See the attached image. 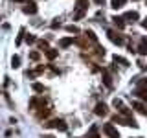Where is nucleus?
Returning <instances> with one entry per match:
<instances>
[{"label":"nucleus","mask_w":147,"mask_h":138,"mask_svg":"<svg viewBox=\"0 0 147 138\" xmlns=\"http://www.w3.org/2000/svg\"><path fill=\"white\" fill-rule=\"evenodd\" d=\"M77 2V7H76V13H74V20H79V18L85 17V11L88 7V0H76Z\"/></svg>","instance_id":"nucleus-1"},{"label":"nucleus","mask_w":147,"mask_h":138,"mask_svg":"<svg viewBox=\"0 0 147 138\" xmlns=\"http://www.w3.org/2000/svg\"><path fill=\"white\" fill-rule=\"evenodd\" d=\"M112 123H121V125H127V127H138V123L134 122L132 118H127V116H112Z\"/></svg>","instance_id":"nucleus-2"},{"label":"nucleus","mask_w":147,"mask_h":138,"mask_svg":"<svg viewBox=\"0 0 147 138\" xmlns=\"http://www.w3.org/2000/svg\"><path fill=\"white\" fill-rule=\"evenodd\" d=\"M103 133L107 135L109 138H119V133H118V129L112 125V123H105L103 125Z\"/></svg>","instance_id":"nucleus-3"},{"label":"nucleus","mask_w":147,"mask_h":138,"mask_svg":"<svg viewBox=\"0 0 147 138\" xmlns=\"http://www.w3.org/2000/svg\"><path fill=\"white\" fill-rule=\"evenodd\" d=\"M44 127H53V129H59V131H66L64 120H52V122H46Z\"/></svg>","instance_id":"nucleus-4"},{"label":"nucleus","mask_w":147,"mask_h":138,"mask_svg":"<svg viewBox=\"0 0 147 138\" xmlns=\"http://www.w3.org/2000/svg\"><path fill=\"white\" fill-rule=\"evenodd\" d=\"M107 35H109V39L112 41L114 44H118V46H121L123 43H125V41H123V37L119 35V33H116V31H112V30H110V31H107Z\"/></svg>","instance_id":"nucleus-5"},{"label":"nucleus","mask_w":147,"mask_h":138,"mask_svg":"<svg viewBox=\"0 0 147 138\" xmlns=\"http://www.w3.org/2000/svg\"><path fill=\"white\" fill-rule=\"evenodd\" d=\"M24 13H28V15H35V13H37V4L35 2H26Z\"/></svg>","instance_id":"nucleus-6"},{"label":"nucleus","mask_w":147,"mask_h":138,"mask_svg":"<svg viewBox=\"0 0 147 138\" xmlns=\"http://www.w3.org/2000/svg\"><path fill=\"white\" fill-rule=\"evenodd\" d=\"M107 110H109V107L105 103H98V105H96V109H94V112L98 114V116H105V114H107Z\"/></svg>","instance_id":"nucleus-7"},{"label":"nucleus","mask_w":147,"mask_h":138,"mask_svg":"<svg viewBox=\"0 0 147 138\" xmlns=\"http://www.w3.org/2000/svg\"><path fill=\"white\" fill-rule=\"evenodd\" d=\"M132 109H136L138 112H142L144 116H147V107L144 103H140V101H132Z\"/></svg>","instance_id":"nucleus-8"},{"label":"nucleus","mask_w":147,"mask_h":138,"mask_svg":"<svg viewBox=\"0 0 147 138\" xmlns=\"http://www.w3.org/2000/svg\"><path fill=\"white\" fill-rule=\"evenodd\" d=\"M74 43H76V39H74V37H64V39L59 41V46H61V48H68V46L74 44Z\"/></svg>","instance_id":"nucleus-9"},{"label":"nucleus","mask_w":147,"mask_h":138,"mask_svg":"<svg viewBox=\"0 0 147 138\" xmlns=\"http://www.w3.org/2000/svg\"><path fill=\"white\" fill-rule=\"evenodd\" d=\"M138 52H140L142 55H147V37H142L140 46H138Z\"/></svg>","instance_id":"nucleus-10"},{"label":"nucleus","mask_w":147,"mask_h":138,"mask_svg":"<svg viewBox=\"0 0 147 138\" xmlns=\"http://www.w3.org/2000/svg\"><path fill=\"white\" fill-rule=\"evenodd\" d=\"M123 20H127V22H134V20H138V13H136V11H129V13H125V15H123Z\"/></svg>","instance_id":"nucleus-11"},{"label":"nucleus","mask_w":147,"mask_h":138,"mask_svg":"<svg viewBox=\"0 0 147 138\" xmlns=\"http://www.w3.org/2000/svg\"><path fill=\"white\" fill-rule=\"evenodd\" d=\"M44 53H46V57H48L50 61H52V59H55V57L59 55V52H57V50H52V48H50V50H46Z\"/></svg>","instance_id":"nucleus-12"},{"label":"nucleus","mask_w":147,"mask_h":138,"mask_svg":"<svg viewBox=\"0 0 147 138\" xmlns=\"http://www.w3.org/2000/svg\"><path fill=\"white\" fill-rule=\"evenodd\" d=\"M48 114H50V109L48 107H40L39 112H37V116H39V118H46Z\"/></svg>","instance_id":"nucleus-13"},{"label":"nucleus","mask_w":147,"mask_h":138,"mask_svg":"<svg viewBox=\"0 0 147 138\" xmlns=\"http://www.w3.org/2000/svg\"><path fill=\"white\" fill-rule=\"evenodd\" d=\"M85 37H86V39H90L92 43H98V37H96V33H94V31H90V30L85 31Z\"/></svg>","instance_id":"nucleus-14"},{"label":"nucleus","mask_w":147,"mask_h":138,"mask_svg":"<svg viewBox=\"0 0 147 138\" xmlns=\"http://www.w3.org/2000/svg\"><path fill=\"white\" fill-rule=\"evenodd\" d=\"M114 63H119V64H123V66H129V61L125 57H119V55H114Z\"/></svg>","instance_id":"nucleus-15"},{"label":"nucleus","mask_w":147,"mask_h":138,"mask_svg":"<svg viewBox=\"0 0 147 138\" xmlns=\"http://www.w3.org/2000/svg\"><path fill=\"white\" fill-rule=\"evenodd\" d=\"M112 20H114V24H116L118 28H123V26H125V20H123V17H112Z\"/></svg>","instance_id":"nucleus-16"},{"label":"nucleus","mask_w":147,"mask_h":138,"mask_svg":"<svg viewBox=\"0 0 147 138\" xmlns=\"http://www.w3.org/2000/svg\"><path fill=\"white\" fill-rule=\"evenodd\" d=\"M136 96H138L140 99L147 101V90H144V89H138V90H136Z\"/></svg>","instance_id":"nucleus-17"},{"label":"nucleus","mask_w":147,"mask_h":138,"mask_svg":"<svg viewBox=\"0 0 147 138\" xmlns=\"http://www.w3.org/2000/svg\"><path fill=\"white\" fill-rule=\"evenodd\" d=\"M125 2H127V0H112V7L114 9H119V7L125 6Z\"/></svg>","instance_id":"nucleus-18"},{"label":"nucleus","mask_w":147,"mask_h":138,"mask_svg":"<svg viewBox=\"0 0 147 138\" xmlns=\"http://www.w3.org/2000/svg\"><path fill=\"white\" fill-rule=\"evenodd\" d=\"M11 66H13V68H18V66H20V57H18V55H13V59H11Z\"/></svg>","instance_id":"nucleus-19"},{"label":"nucleus","mask_w":147,"mask_h":138,"mask_svg":"<svg viewBox=\"0 0 147 138\" xmlns=\"http://www.w3.org/2000/svg\"><path fill=\"white\" fill-rule=\"evenodd\" d=\"M66 31H70V33H81V31H79V28H77V26H74V24H70V26H66Z\"/></svg>","instance_id":"nucleus-20"},{"label":"nucleus","mask_w":147,"mask_h":138,"mask_svg":"<svg viewBox=\"0 0 147 138\" xmlns=\"http://www.w3.org/2000/svg\"><path fill=\"white\" fill-rule=\"evenodd\" d=\"M31 89H33L35 92H44V85H40V83H33Z\"/></svg>","instance_id":"nucleus-21"},{"label":"nucleus","mask_w":147,"mask_h":138,"mask_svg":"<svg viewBox=\"0 0 147 138\" xmlns=\"http://www.w3.org/2000/svg\"><path fill=\"white\" fill-rule=\"evenodd\" d=\"M103 81H105V85H107V87H112V81H110L109 72H103Z\"/></svg>","instance_id":"nucleus-22"},{"label":"nucleus","mask_w":147,"mask_h":138,"mask_svg":"<svg viewBox=\"0 0 147 138\" xmlns=\"http://www.w3.org/2000/svg\"><path fill=\"white\" fill-rule=\"evenodd\" d=\"M37 44H39V48L44 50V52H46V50H50V46H48V43H46V41H39Z\"/></svg>","instance_id":"nucleus-23"},{"label":"nucleus","mask_w":147,"mask_h":138,"mask_svg":"<svg viewBox=\"0 0 147 138\" xmlns=\"http://www.w3.org/2000/svg\"><path fill=\"white\" fill-rule=\"evenodd\" d=\"M119 112L123 114V116H127V118H131V110H129L127 107H119Z\"/></svg>","instance_id":"nucleus-24"},{"label":"nucleus","mask_w":147,"mask_h":138,"mask_svg":"<svg viewBox=\"0 0 147 138\" xmlns=\"http://www.w3.org/2000/svg\"><path fill=\"white\" fill-rule=\"evenodd\" d=\"M138 89L147 90V79H140V83H138Z\"/></svg>","instance_id":"nucleus-25"},{"label":"nucleus","mask_w":147,"mask_h":138,"mask_svg":"<svg viewBox=\"0 0 147 138\" xmlns=\"http://www.w3.org/2000/svg\"><path fill=\"white\" fill-rule=\"evenodd\" d=\"M39 57H40L39 52H31V53H30V59H33V61H39Z\"/></svg>","instance_id":"nucleus-26"},{"label":"nucleus","mask_w":147,"mask_h":138,"mask_svg":"<svg viewBox=\"0 0 147 138\" xmlns=\"http://www.w3.org/2000/svg\"><path fill=\"white\" fill-rule=\"evenodd\" d=\"M86 138H99V136H98V133H96V127H92L90 135H86Z\"/></svg>","instance_id":"nucleus-27"},{"label":"nucleus","mask_w":147,"mask_h":138,"mask_svg":"<svg viewBox=\"0 0 147 138\" xmlns=\"http://www.w3.org/2000/svg\"><path fill=\"white\" fill-rule=\"evenodd\" d=\"M35 41L37 39H35L33 35H26V43H35Z\"/></svg>","instance_id":"nucleus-28"},{"label":"nucleus","mask_w":147,"mask_h":138,"mask_svg":"<svg viewBox=\"0 0 147 138\" xmlns=\"http://www.w3.org/2000/svg\"><path fill=\"white\" fill-rule=\"evenodd\" d=\"M114 107H123V103H121V99H114Z\"/></svg>","instance_id":"nucleus-29"},{"label":"nucleus","mask_w":147,"mask_h":138,"mask_svg":"<svg viewBox=\"0 0 147 138\" xmlns=\"http://www.w3.org/2000/svg\"><path fill=\"white\" fill-rule=\"evenodd\" d=\"M22 35H24V30H20V35H18V39H17V44L22 43Z\"/></svg>","instance_id":"nucleus-30"},{"label":"nucleus","mask_w":147,"mask_h":138,"mask_svg":"<svg viewBox=\"0 0 147 138\" xmlns=\"http://www.w3.org/2000/svg\"><path fill=\"white\" fill-rule=\"evenodd\" d=\"M142 26H144V28H145V30H147V17H145V20H144V22H142Z\"/></svg>","instance_id":"nucleus-31"},{"label":"nucleus","mask_w":147,"mask_h":138,"mask_svg":"<svg viewBox=\"0 0 147 138\" xmlns=\"http://www.w3.org/2000/svg\"><path fill=\"white\" fill-rule=\"evenodd\" d=\"M94 2H98V4H101V6H103V4H105V0H94Z\"/></svg>","instance_id":"nucleus-32"},{"label":"nucleus","mask_w":147,"mask_h":138,"mask_svg":"<svg viewBox=\"0 0 147 138\" xmlns=\"http://www.w3.org/2000/svg\"><path fill=\"white\" fill-rule=\"evenodd\" d=\"M15 2H26V0H15Z\"/></svg>","instance_id":"nucleus-33"},{"label":"nucleus","mask_w":147,"mask_h":138,"mask_svg":"<svg viewBox=\"0 0 147 138\" xmlns=\"http://www.w3.org/2000/svg\"><path fill=\"white\" fill-rule=\"evenodd\" d=\"M138 138H142V136H138Z\"/></svg>","instance_id":"nucleus-34"}]
</instances>
